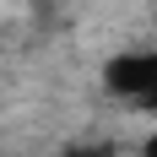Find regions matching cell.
<instances>
[{
  "label": "cell",
  "instance_id": "1",
  "mask_svg": "<svg viewBox=\"0 0 157 157\" xmlns=\"http://www.w3.org/2000/svg\"><path fill=\"white\" fill-rule=\"evenodd\" d=\"M103 81L119 98H130V103L157 109V54H119V60H109Z\"/></svg>",
  "mask_w": 157,
  "mask_h": 157
},
{
  "label": "cell",
  "instance_id": "2",
  "mask_svg": "<svg viewBox=\"0 0 157 157\" xmlns=\"http://www.w3.org/2000/svg\"><path fill=\"white\" fill-rule=\"evenodd\" d=\"M65 157H114V146H103V141H76V146H65Z\"/></svg>",
  "mask_w": 157,
  "mask_h": 157
},
{
  "label": "cell",
  "instance_id": "3",
  "mask_svg": "<svg viewBox=\"0 0 157 157\" xmlns=\"http://www.w3.org/2000/svg\"><path fill=\"white\" fill-rule=\"evenodd\" d=\"M146 157H157V136H152V141H146Z\"/></svg>",
  "mask_w": 157,
  "mask_h": 157
}]
</instances>
